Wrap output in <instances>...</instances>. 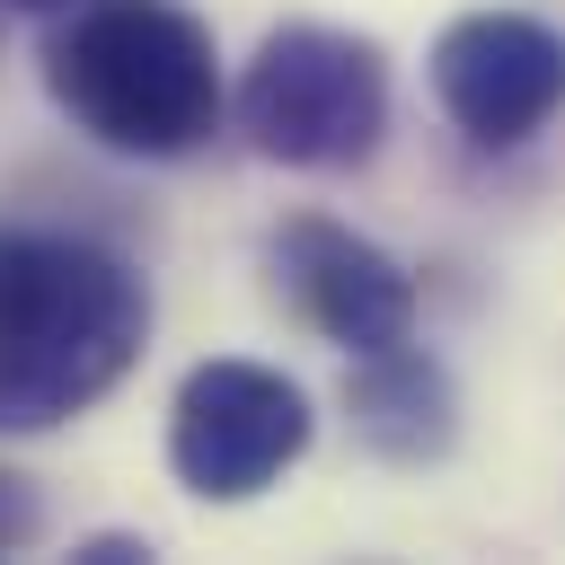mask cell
<instances>
[{"label": "cell", "mask_w": 565, "mask_h": 565, "mask_svg": "<svg viewBox=\"0 0 565 565\" xmlns=\"http://www.w3.org/2000/svg\"><path fill=\"white\" fill-rule=\"evenodd\" d=\"M26 539H35V494H26L18 477H0V556L26 547Z\"/></svg>", "instance_id": "obj_8"}, {"label": "cell", "mask_w": 565, "mask_h": 565, "mask_svg": "<svg viewBox=\"0 0 565 565\" xmlns=\"http://www.w3.org/2000/svg\"><path fill=\"white\" fill-rule=\"evenodd\" d=\"M238 132L274 168H362L388 132V62L344 26H274L238 79Z\"/></svg>", "instance_id": "obj_3"}, {"label": "cell", "mask_w": 565, "mask_h": 565, "mask_svg": "<svg viewBox=\"0 0 565 565\" xmlns=\"http://www.w3.org/2000/svg\"><path fill=\"white\" fill-rule=\"evenodd\" d=\"M433 97L477 150H521L565 106V26L521 9H477L433 44Z\"/></svg>", "instance_id": "obj_5"}, {"label": "cell", "mask_w": 565, "mask_h": 565, "mask_svg": "<svg viewBox=\"0 0 565 565\" xmlns=\"http://www.w3.org/2000/svg\"><path fill=\"white\" fill-rule=\"evenodd\" d=\"M274 274H282L291 309L344 353H380V344L415 335V274L344 221H291L274 238Z\"/></svg>", "instance_id": "obj_6"}, {"label": "cell", "mask_w": 565, "mask_h": 565, "mask_svg": "<svg viewBox=\"0 0 565 565\" xmlns=\"http://www.w3.org/2000/svg\"><path fill=\"white\" fill-rule=\"evenodd\" d=\"M150 335L141 274L71 230H0V433L97 406Z\"/></svg>", "instance_id": "obj_1"}, {"label": "cell", "mask_w": 565, "mask_h": 565, "mask_svg": "<svg viewBox=\"0 0 565 565\" xmlns=\"http://www.w3.org/2000/svg\"><path fill=\"white\" fill-rule=\"evenodd\" d=\"M44 88L88 141L124 159H185L221 124L212 26L177 0H79L44 35Z\"/></svg>", "instance_id": "obj_2"}, {"label": "cell", "mask_w": 565, "mask_h": 565, "mask_svg": "<svg viewBox=\"0 0 565 565\" xmlns=\"http://www.w3.org/2000/svg\"><path fill=\"white\" fill-rule=\"evenodd\" d=\"M309 450V397L265 362H203L168 406V468L203 503L265 494Z\"/></svg>", "instance_id": "obj_4"}, {"label": "cell", "mask_w": 565, "mask_h": 565, "mask_svg": "<svg viewBox=\"0 0 565 565\" xmlns=\"http://www.w3.org/2000/svg\"><path fill=\"white\" fill-rule=\"evenodd\" d=\"M0 9H62V0H0Z\"/></svg>", "instance_id": "obj_9"}, {"label": "cell", "mask_w": 565, "mask_h": 565, "mask_svg": "<svg viewBox=\"0 0 565 565\" xmlns=\"http://www.w3.org/2000/svg\"><path fill=\"white\" fill-rule=\"evenodd\" d=\"M344 406H353V433L362 450L380 459H441L450 450V371L415 344H380V353H353V380H344Z\"/></svg>", "instance_id": "obj_7"}]
</instances>
